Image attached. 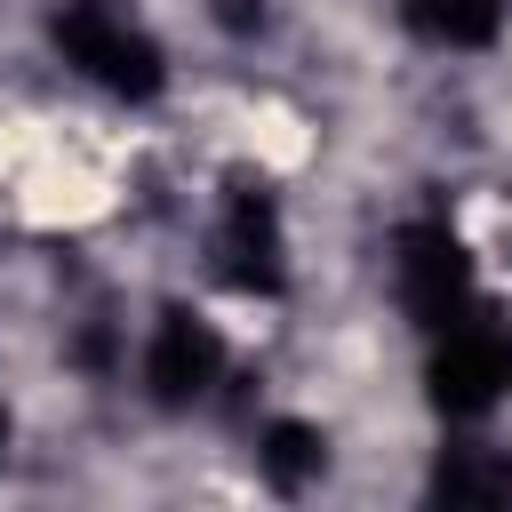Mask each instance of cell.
<instances>
[{
  "label": "cell",
  "mask_w": 512,
  "mask_h": 512,
  "mask_svg": "<svg viewBox=\"0 0 512 512\" xmlns=\"http://www.w3.org/2000/svg\"><path fill=\"white\" fill-rule=\"evenodd\" d=\"M424 496H432V504H472V512L512 504V448H496V440H448V448L432 456Z\"/></svg>",
  "instance_id": "8992f818"
},
{
  "label": "cell",
  "mask_w": 512,
  "mask_h": 512,
  "mask_svg": "<svg viewBox=\"0 0 512 512\" xmlns=\"http://www.w3.org/2000/svg\"><path fill=\"white\" fill-rule=\"evenodd\" d=\"M208 16H216L224 32H240V40L264 32V0H208Z\"/></svg>",
  "instance_id": "9c48e42d"
},
{
  "label": "cell",
  "mask_w": 512,
  "mask_h": 512,
  "mask_svg": "<svg viewBox=\"0 0 512 512\" xmlns=\"http://www.w3.org/2000/svg\"><path fill=\"white\" fill-rule=\"evenodd\" d=\"M424 392H432V408L456 416V424L488 416V408L512 392V320H496V312L448 320L440 344H432V360H424Z\"/></svg>",
  "instance_id": "7a4b0ae2"
},
{
  "label": "cell",
  "mask_w": 512,
  "mask_h": 512,
  "mask_svg": "<svg viewBox=\"0 0 512 512\" xmlns=\"http://www.w3.org/2000/svg\"><path fill=\"white\" fill-rule=\"evenodd\" d=\"M8 432H16V424H8V408H0V464H8Z\"/></svg>",
  "instance_id": "30bf717a"
},
{
  "label": "cell",
  "mask_w": 512,
  "mask_h": 512,
  "mask_svg": "<svg viewBox=\"0 0 512 512\" xmlns=\"http://www.w3.org/2000/svg\"><path fill=\"white\" fill-rule=\"evenodd\" d=\"M48 40H56V56H64L80 80H96L104 96L152 104V96L168 88V48H160L120 0H56Z\"/></svg>",
  "instance_id": "6da1fadb"
},
{
  "label": "cell",
  "mask_w": 512,
  "mask_h": 512,
  "mask_svg": "<svg viewBox=\"0 0 512 512\" xmlns=\"http://www.w3.org/2000/svg\"><path fill=\"white\" fill-rule=\"evenodd\" d=\"M392 296H400V312L416 320V328H448V320H464L472 312V256H464V240L448 232V224H408L400 240H392Z\"/></svg>",
  "instance_id": "3957f363"
},
{
  "label": "cell",
  "mask_w": 512,
  "mask_h": 512,
  "mask_svg": "<svg viewBox=\"0 0 512 512\" xmlns=\"http://www.w3.org/2000/svg\"><path fill=\"white\" fill-rule=\"evenodd\" d=\"M216 368H224V336H216L192 304H160V320H152V336H144V392H152V408H192V400H208Z\"/></svg>",
  "instance_id": "5b68a950"
},
{
  "label": "cell",
  "mask_w": 512,
  "mask_h": 512,
  "mask_svg": "<svg viewBox=\"0 0 512 512\" xmlns=\"http://www.w3.org/2000/svg\"><path fill=\"white\" fill-rule=\"evenodd\" d=\"M256 472H264L272 496H304V488L328 472V432L304 424V416H272V424L256 432Z\"/></svg>",
  "instance_id": "52a82bcc"
},
{
  "label": "cell",
  "mask_w": 512,
  "mask_h": 512,
  "mask_svg": "<svg viewBox=\"0 0 512 512\" xmlns=\"http://www.w3.org/2000/svg\"><path fill=\"white\" fill-rule=\"evenodd\" d=\"M216 272H224L240 296H280V288H288V224H280V200H272L264 184H232V192H224Z\"/></svg>",
  "instance_id": "277c9868"
},
{
  "label": "cell",
  "mask_w": 512,
  "mask_h": 512,
  "mask_svg": "<svg viewBox=\"0 0 512 512\" xmlns=\"http://www.w3.org/2000/svg\"><path fill=\"white\" fill-rule=\"evenodd\" d=\"M400 16L432 48H488L504 32V0H400Z\"/></svg>",
  "instance_id": "ba28073f"
}]
</instances>
